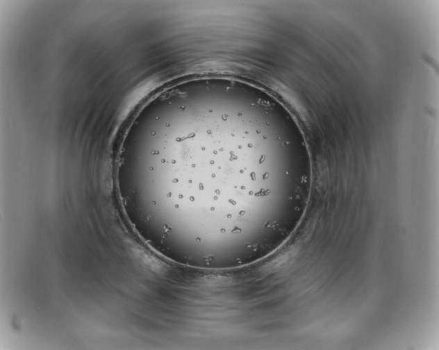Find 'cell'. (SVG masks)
Returning <instances> with one entry per match:
<instances>
[{
	"label": "cell",
	"instance_id": "obj_1",
	"mask_svg": "<svg viewBox=\"0 0 439 350\" xmlns=\"http://www.w3.org/2000/svg\"><path fill=\"white\" fill-rule=\"evenodd\" d=\"M160 106L157 145L144 157L123 156L117 169L123 195L146 191L161 205L160 247L206 263L255 260L279 247L305 208L309 159L276 158L269 115L253 119L249 108L192 96Z\"/></svg>",
	"mask_w": 439,
	"mask_h": 350
}]
</instances>
